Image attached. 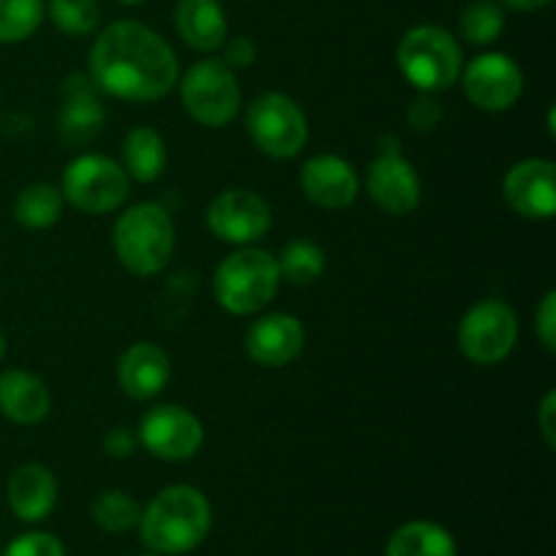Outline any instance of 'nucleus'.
<instances>
[{
    "label": "nucleus",
    "instance_id": "f257e3e1",
    "mask_svg": "<svg viewBox=\"0 0 556 556\" xmlns=\"http://www.w3.org/2000/svg\"><path fill=\"white\" fill-rule=\"evenodd\" d=\"M96 90L130 103L157 101L179 81V60L166 38L136 20L103 27L90 49Z\"/></svg>",
    "mask_w": 556,
    "mask_h": 556
},
{
    "label": "nucleus",
    "instance_id": "f03ea898",
    "mask_svg": "<svg viewBox=\"0 0 556 556\" xmlns=\"http://www.w3.org/2000/svg\"><path fill=\"white\" fill-rule=\"evenodd\" d=\"M212 530V505L188 483L166 486L150 500L139 519L141 543L152 554L177 556L199 548Z\"/></svg>",
    "mask_w": 556,
    "mask_h": 556
},
{
    "label": "nucleus",
    "instance_id": "7ed1b4c3",
    "mask_svg": "<svg viewBox=\"0 0 556 556\" xmlns=\"http://www.w3.org/2000/svg\"><path fill=\"white\" fill-rule=\"evenodd\" d=\"M174 220L166 206L155 201L130 206L117 217L112 231L114 255L136 277H152L168 264L174 253Z\"/></svg>",
    "mask_w": 556,
    "mask_h": 556
},
{
    "label": "nucleus",
    "instance_id": "20e7f679",
    "mask_svg": "<svg viewBox=\"0 0 556 556\" xmlns=\"http://www.w3.org/2000/svg\"><path fill=\"white\" fill-rule=\"evenodd\" d=\"M402 76L421 92H443L459 81L465 54L459 41L440 25H416L396 47Z\"/></svg>",
    "mask_w": 556,
    "mask_h": 556
},
{
    "label": "nucleus",
    "instance_id": "39448f33",
    "mask_svg": "<svg viewBox=\"0 0 556 556\" xmlns=\"http://www.w3.org/2000/svg\"><path fill=\"white\" fill-rule=\"evenodd\" d=\"M280 282L275 255L258 248H242L220 261L212 291L226 313L253 315L275 299Z\"/></svg>",
    "mask_w": 556,
    "mask_h": 556
},
{
    "label": "nucleus",
    "instance_id": "423d86ee",
    "mask_svg": "<svg viewBox=\"0 0 556 556\" xmlns=\"http://www.w3.org/2000/svg\"><path fill=\"white\" fill-rule=\"evenodd\" d=\"M179 98L190 117L204 128H226L242 106L237 74L217 58L199 60L179 79Z\"/></svg>",
    "mask_w": 556,
    "mask_h": 556
},
{
    "label": "nucleus",
    "instance_id": "0eeeda50",
    "mask_svg": "<svg viewBox=\"0 0 556 556\" xmlns=\"http://www.w3.org/2000/svg\"><path fill=\"white\" fill-rule=\"evenodd\" d=\"M60 193L79 212L106 215V212L123 206V201L128 199L130 177L112 157L87 152V155L74 157L65 166Z\"/></svg>",
    "mask_w": 556,
    "mask_h": 556
},
{
    "label": "nucleus",
    "instance_id": "6e6552de",
    "mask_svg": "<svg viewBox=\"0 0 556 556\" xmlns=\"http://www.w3.org/2000/svg\"><path fill=\"white\" fill-rule=\"evenodd\" d=\"M519 340V318L500 299L472 304L459 324V351L478 367H494L514 353Z\"/></svg>",
    "mask_w": 556,
    "mask_h": 556
},
{
    "label": "nucleus",
    "instance_id": "1a4fd4ad",
    "mask_svg": "<svg viewBox=\"0 0 556 556\" xmlns=\"http://www.w3.org/2000/svg\"><path fill=\"white\" fill-rule=\"evenodd\" d=\"M248 134L264 155L288 161L307 144V117L286 92H264L248 109Z\"/></svg>",
    "mask_w": 556,
    "mask_h": 556
},
{
    "label": "nucleus",
    "instance_id": "9d476101",
    "mask_svg": "<svg viewBox=\"0 0 556 556\" xmlns=\"http://www.w3.org/2000/svg\"><path fill=\"white\" fill-rule=\"evenodd\" d=\"M467 101L481 112H508L525 90L519 63L503 52L478 54L459 74Z\"/></svg>",
    "mask_w": 556,
    "mask_h": 556
},
{
    "label": "nucleus",
    "instance_id": "9b49d317",
    "mask_svg": "<svg viewBox=\"0 0 556 556\" xmlns=\"http://www.w3.org/2000/svg\"><path fill=\"white\" fill-rule=\"evenodd\" d=\"M141 445L150 451L155 459L163 462H185L199 454L204 443V427L190 410L179 405H157L147 410L139 421Z\"/></svg>",
    "mask_w": 556,
    "mask_h": 556
},
{
    "label": "nucleus",
    "instance_id": "f8f14e48",
    "mask_svg": "<svg viewBox=\"0 0 556 556\" xmlns=\"http://www.w3.org/2000/svg\"><path fill=\"white\" fill-rule=\"evenodd\" d=\"M206 226L220 242L253 244L266 237L271 226V210L264 195L244 188L223 190L206 210Z\"/></svg>",
    "mask_w": 556,
    "mask_h": 556
},
{
    "label": "nucleus",
    "instance_id": "ddd939ff",
    "mask_svg": "<svg viewBox=\"0 0 556 556\" xmlns=\"http://www.w3.org/2000/svg\"><path fill=\"white\" fill-rule=\"evenodd\" d=\"M367 190L375 204L389 215H410L421 204V177L396 147L380 150L367 168Z\"/></svg>",
    "mask_w": 556,
    "mask_h": 556
},
{
    "label": "nucleus",
    "instance_id": "4468645a",
    "mask_svg": "<svg viewBox=\"0 0 556 556\" xmlns=\"http://www.w3.org/2000/svg\"><path fill=\"white\" fill-rule=\"evenodd\" d=\"M503 195L516 215L527 220H552L556 215V168L546 157L516 163L503 179Z\"/></svg>",
    "mask_w": 556,
    "mask_h": 556
},
{
    "label": "nucleus",
    "instance_id": "2eb2a0df",
    "mask_svg": "<svg viewBox=\"0 0 556 556\" xmlns=\"http://www.w3.org/2000/svg\"><path fill=\"white\" fill-rule=\"evenodd\" d=\"M304 195L324 210H345L358 195V174L345 157L315 155L309 157L299 174Z\"/></svg>",
    "mask_w": 556,
    "mask_h": 556
},
{
    "label": "nucleus",
    "instance_id": "dca6fc26",
    "mask_svg": "<svg viewBox=\"0 0 556 556\" xmlns=\"http://www.w3.org/2000/svg\"><path fill=\"white\" fill-rule=\"evenodd\" d=\"M304 326L288 313H271L255 320L244 337V351L258 367H286L302 353Z\"/></svg>",
    "mask_w": 556,
    "mask_h": 556
},
{
    "label": "nucleus",
    "instance_id": "f3484780",
    "mask_svg": "<svg viewBox=\"0 0 556 556\" xmlns=\"http://www.w3.org/2000/svg\"><path fill=\"white\" fill-rule=\"evenodd\" d=\"M172 378V362L155 342H136L119 356L117 383L130 400L144 402L161 394Z\"/></svg>",
    "mask_w": 556,
    "mask_h": 556
},
{
    "label": "nucleus",
    "instance_id": "a211bd4d",
    "mask_svg": "<svg viewBox=\"0 0 556 556\" xmlns=\"http://www.w3.org/2000/svg\"><path fill=\"white\" fill-rule=\"evenodd\" d=\"M9 508L22 521H43L58 503V481L43 465H22L9 476Z\"/></svg>",
    "mask_w": 556,
    "mask_h": 556
},
{
    "label": "nucleus",
    "instance_id": "6ab92c4d",
    "mask_svg": "<svg viewBox=\"0 0 556 556\" xmlns=\"http://www.w3.org/2000/svg\"><path fill=\"white\" fill-rule=\"evenodd\" d=\"M103 112L101 101H98V90L90 79H71L65 87L63 106H60V136L65 144L81 147L87 141L96 139L103 128Z\"/></svg>",
    "mask_w": 556,
    "mask_h": 556
},
{
    "label": "nucleus",
    "instance_id": "aec40b11",
    "mask_svg": "<svg viewBox=\"0 0 556 556\" xmlns=\"http://www.w3.org/2000/svg\"><path fill=\"white\" fill-rule=\"evenodd\" d=\"M174 25L195 52H217L228 38V16L220 0H179Z\"/></svg>",
    "mask_w": 556,
    "mask_h": 556
},
{
    "label": "nucleus",
    "instance_id": "412c9836",
    "mask_svg": "<svg viewBox=\"0 0 556 556\" xmlns=\"http://www.w3.org/2000/svg\"><path fill=\"white\" fill-rule=\"evenodd\" d=\"M52 405L47 383L25 369H9L0 375V413L20 427L43 421Z\"/></svg>",
    "mask_w": 556,
    "mask_h": 556
},
{
    "label": "nucleus",
    "instance_id": "4be33fe9",
    "mask_svg": "<svg viewBox=\"0 0 556 556\" xmlns=\"http://www.w3.org/2000/svg\"><path fill=\"white\" fill-rule=\"evenodd\" d=\"M166 141L157 134L155 128H147V125H139V128L128 130L123 141V163L125 174L136 182H155L157 177L166 168Z\"/></svg>",
    "mask_w": 556,
    "mask_h": 556
},
{
    "label": "nucleus",
    "instance_id": "5701e85b",
    "mask_svg": "<svg viewBox=\"0 0 556 556\" xmlns=\"http://www.w3.org/2000/svg\"><path fill=\"white\" fill-rule=\"evenodd\" d=\"M386 556H456V541L434 521H407L389 538Z\"/></svg>",
    "mask_w": 556,
    "mask_h": 556
},
{
    "label": "nucleus",
    "instance_id": "b1692460",
    "mask_svg": "<svg viewBox=\"0 0 556 556\" xmlns=\"http://www.w3.org/2000/svg\"><path fill=\"white\" fill-rule=\"evenodd\" d=\"M60 215H63V193L54 185H27L14 199L16 223L25 228H33V231H43V228L54 226L60 220Z\"/></svg>",
    "mask_w": 556,
    "mask_h": 556
},
{
    "label": "nucleus",
    "instance_id": "393cba45",
    "mask_svg": "<svg viewBox=\"0 0 556 556\" xmlns=\"http://www.w3.org/2000/svg\"><path fill=\"white\" fill-rule=\"evenodd\" d=\"M505 30V11L494 0H472L459 16V33L472 47H489Z\"/></svg>",
    "mask_w": 556,
    "mask_h": 556
},
{
    "label": "nucleus",
    "instance_id": "a878e982",
    "mask_svg": "<svg viewBox=\"0 0 556 556\" xmlns=\"http://www.w3.org/2000/svg\"><path fill=\"white\" fill-rule=\"evenodd\" d=\"M277 269H280L282 280L293 282V286H313L324 275L326 255L315 242L296 239V242L286 244L277 258Z\"/></svg>",
    "mask_w": 556,
    "mask_h": 556
},
{
    "label": "nucleus",
    "instance_id": "bb28decb",
    "mask_svg": "<svg viewBox=\"0 0 556 556\" xmlns=\"http://www.w3.org/2000/svg\"><path fill=\"white\" fill-rule=\"evenodd\" d=\"M47 16L60 33L71 38L92 36L101 25L98 0H47Z\"/></svg>",
    "mask_w": 556,
    "mask_h": 556
},
{
    "label": "nucleus",
    "instance_id": "cd10ccee",
    "mask_svg": "<svg viewBox=\"0 0 556 556\" xmlns=\"http://www.w3.org/2000/svg\"><path fill=\"white\" fill-rule=\"evenodd\" d=\"M47 16V0H0V43L27 41Z\"/></svg>",
    "mask_w": 556,
    "mask_h": 556
},
{
    "label": "nucleus",
    "instance_id": "c85d7f7f",
    "mask_svg": "<svg viewBox=\"0 0 556 556\" xmlns=\"http://www.w3.org/2000/svg\"><path fill=\"white\" fill-rule=\"evenodd\" d=\"M141 505L128 492L109 489L92 503V521L106 532H128L139 527Z\"/></svg>",
    "mask_w": 556,
    "mask_h": 556
},
{
    "label": "nucleus",
    "instance_id": "c756f323",
    "mask_svg": "<svg viewBox=\"0 0 556 556\" xmlns=\"http://www.w3.org/2000/svg\"><path fill=\"white\" fill-rule=\"evenodd\" d=\"M3 556H65V548L49 532H25L9 543Z\"/></svg>",
    "mask_w": 556,
    "mask_h": 556
},
{
    "label": "nucleus",
    "instance_id": "7c9ffc66",
    "mask_svg": "<svg viewBox=\"0 0 556 556\" xmlns=\"http://www.w3.org/2000/svg\"><path fill=\"white\" fill-rule=\"evenodd\" d=\"M440 119H443V106H440V101L434 98V92H421V96L410 103V109H407V123H410V128L418 130V134L434 130L440 125Z\"/></svg>",
    "mask_w": 556,
    "mask_h": 556
},
{
    "label": "nucleus",
    "instance_id": "2f4dec72",
    "mask_svg": "<svg viewBox=\"0 0 556 556\" xmlns=\"http://www.w3.org/2000/svg\"><path fill=\"white\" fill-rule=\"evenodd\" d=\"M535 329L546 351H556V291H548L541 299L535 313Z\"/></svg>",
    "mask_w": 556,
    "mask_h": 556
},
{
    "label": "nucleus",
    "instance_id": "473e14b6",
    "mask_svg": "<svg viewBox=\"0 0 556 556\" xmlns=\"http://www.w3.org/2000/svg\"><path fill=\"white\" fill-rule=\"evenodd\" d=\"M220 49H223V63L231 65L233 71L248 68V65L255 63V43L250 41L248 36L226 38V43H223Z\"/></svg>",
    "mask_w": 556,
    "mask_h": 556
},
{
    "label": "nucleus",
    "instance_id": "72a5a7b5",
    "mask_svg": "<svg viewBox=\"0 0 556 556\" xmlns=\"http://www.w3.org/2000/svg\"><path fill=\"white\" fill-rule=\"evenodd\" d=\"M136 443H139L136 434L125 427H114L112 432L103 438V448H106V454L112 456V459H128L136 451Z\"/></svg>",
    "mask_w": 556,
    "mask_h": 556
},
{
    "label": "nucleus",
    "instance_id": "f704fd0d",
    "mask_svg": "<svg viewBox=\"0 0 556 556\" xmlns=\"http://www.w3.org/2000/svg\"><path fill=\"white\" fill-rule=\"evenodd\" d=\"M538 424H541L543 440H546L548 448L556 445V394L548 391L541 402V410H538Z\"/></svg>",
    "mask_w": 556,
    "mask_h": 556
},
{
    "label": "nucleus",
    "instance_id": "c9c22d12",
    "mask_svg": "<svg viewBox=\"0 0 556 556\" xmlns=\"http://www.w3.org/2000/svg\"><path fill=\"white\" fill-rule=\"evenodd\" d=\"M500 3L508 5V9H514V11H541V9H546L552 0H500Z\"/></svg>",
    "mask_w": 556,
    "mask_h": 556
},
{
    "label": "nucleus",
    "instance_id": "e433bc0d",
    "mask_svg": "<svg viewBox=\"0 0 556 556\" xmlns=\"http://www.w3.org/2000/svg\"><path fill=\"white\" fill-rule=\"evenodd\" d=\"M117 3L119 5H141V3H144V0H117Z\"/></svg>",
    "mask_w": 556,
    "mask_h": 556
},
{
    "label": "nucleus",
    "instance_id": "4c0bfd02",
    "mask_svg": "<svg viewBox=\"0 0 556 556\" xmlns=\"http://www.w3.org/2000/svg\"><path fill=\"white\" fill-rule=\"evenodd\" d=\"M5 353V340H3V331H0V358H3Z\"/></svg>",
    "mask_w": 556,
    "mask_h": 556
},
{
    "label": "nucleus",
    "instance_id": "58836bf2",
    "mask_svg": "<svg viewBox=\"0 0 556 556\" xmlns=\"http://www.w3.org/2000/svg\"><path fill=\"white\" fill-rule=\"evenodd\" d=\"M147 556H161V554H147Z\"/></svg>",
    "mask_w": 556,
    "mask_h": 556
}]
</instances>
